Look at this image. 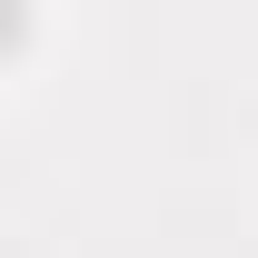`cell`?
Here are the masks:
<instances>
[{
  "label": "cell",
  "mask_w": 258,
  "mask_h": 258,
  "mask_svg": "<svg viewBox=\"0 0 258 258\" xmlns=\"http://www.w3.org/2000/svg\"><path fill=\"white\" fill-rule=\"evenodd\" d=\"M40 60V0H0V70Z\"/></svg>",
  "instance_id": "1"
}]
</instances>
